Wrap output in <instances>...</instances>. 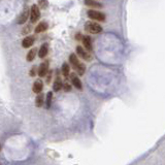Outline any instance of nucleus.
<instances>
[{
	"label": "nucleus",
	"mask_w": 165,
	"mask_h": 165,
	"mask_svg": "<svg viewBox=\"0 0 165 165\" xmlns=\"http://www.w3.org/2000/svg\"><path fill=\"white\" fill-rule=\"evenodd\" d=\"M28 17H29V13H28V10H24L23 13L20 15L19 19H18V24H24L25 22L27 21Z\"/></svg>",
	"instance_id": "obj_14"
},
{
	"label": "nucleus",
	"mask_w": 165,
	"mask_h": 165,
	"mask_svg": "<svg viewBox=\"0 0 165 165\" xmlns=\"http://www.w3.org/2000/svg\"><path fill=\"white\" fill-rule=\"evenodd\" d=\"M85 30H86L88 33L98 34L102 31V27L99 24H97V23L89 21L85 24Z\"/></svg>",
	"instance_id": "obj_2"
},
{
	"label": "nucleus",
	"mask_w": 165,
	"mask_h": 165,
	"mask_svg": "<svg viewBox=\"0 0 165 165\" xmlns=\"http://www.w3.org/2000/svg\"><path fill=\"white\" fill-rule=\"evenodd\" d=\"M48 71H49V62L44 61L39 65V68L37 69V75H39V78H44V76L47 75Z\"/></svg>",
	"instance_id": "obj_6"
},
{
	"label": "nucleus",
	"mask_w": 165,
	"mask_h": 165,
	"mask_svg": "<svg viewBox=\"0 0 165 165\" xmlns=\"http://www.w3.org/2000/svg\"><path fill=\"white\" fill-rule=\"evenodd\" d=\"M71 82H72V85L75 86L76 89H79V90H82V82H81V79H79L78 76H76L75 73H72L71 75Z\"/></svg>",
	"instance_id": "obj_10"
},
{
	"label": "nucleus",
	"mask_w": 165,
	"mask_h": 165,
	"mask_svg": "<svg viewBox=\"0 0 165 165\" xmlns=\"http://www.w3.org/2000/svg\"><path fill=\"white\" fill-rule=\"evenodd\" d=\"M33 44H34V37H33V36H27V37H25L24 39H23V41H22V45H23V48H25V49L30 48Z\"/></svg>",
	"instance_id": "obj_9"
},
{
	"label": "nucleus",
	"mask_w": 165,
	"mask_h": 165,
	"mask_svg": "<svg viewBox=\"0 0 165 165\" xmlns=\"http://www.w3.org/2000/svg\"><path fill=\"white\" fill-rule=\"evenodd\" d=\"M29 17H30V21L31 23H35L37 22L39 18H40V10H39V7L36 4H33L31 6L30 13H29Z\"/></svg>",
	"instance_id": "obj_4"
},
{
	"label": "nucleus",
	"mask_w": 165,
	"mask_h": 165,
	"mask_svg": "<svg viewBox=\"0 0 165 165\" xmlns=\"http://www.w3.org/2000/svg\"><path fill=\"white\" fill-rule=\"evenodd\" d=\"M48 52H49V45H48V44H44L40 47L39 52H38L39 58H44V57L48 55Z\"/></svg>",
	"instance_id": "obj_11"
},
{
	"label": "nucleus",
	"mask_w": 165,
	"mask_h": 165,
	"mask_svg": "<svg viewBox=\"0 0 165 165\" xmlns=\"http://www.w3.org/2000/svg\"><path fill=\"white\" fill-rule=\"evenodd\" d=\"M87 15L90 19L95 20V21H98V22L105 21V15L103 13H101V11H98L95 10H88Z\"/></svg>",
	"instance_id": "obj_3"
},
{
	"label": "nucleus",
	"mask_w": 165,
	"mask_h": 165,
	"mask_svg": "<svg viewBox=\"0 0 165 165\" xmlns=\"http://www.w3.org/2000/svg\"><path fill=\"white\" fill-rule=\"evenodd\" d=\"M51 78H52V71L49 72V75H48V78H47V82H50Z\"/></svg>",
	"instance_id": "obj_25"
},
{
	"label": "nucleus",
	"mask_w": 165,
	"mask_h": 165,
	"mask_svg": "<svg viewBox=\"0 0 165 165\" xmlns=\"http://www.w3.org/2000/svg\"><path fill=\"white\" fill-rule=\"evenodd\" d=\"M76 53H78V55L81 57L82 59H84V60H86V61H91V59H92V57H91L89 52L85 50L84 48H82L81 45H78V47H76Z\"/></svg>",
	"instance_id": "obj_5"
},
{
	"label": "nucleus",
	"mask_w": 165,
	"mask_h": 165,
	"mask_svg": "<svg viewBox=\"0 0 165 165\" xmlns=\"http://www.w3.org/2000/svg\"><path fill=\"white\" fill-rule=\"evenodd\" d=\"M62 87H63V82H61V79L59 78V76H57V79H55V82H54L53 89H54V91L58 92V91H60L62 89Z\"/></svg>",
	"instance_id": "obj_12"
},
{
	"label": "nucleus",
	"mask_w": 165,
	"mask_h": 165,
	"mask_svg": "<svg viewBox=\"0 0 165 165\" xmlns=\"http://www.w3.org/2000/svg\"><path fill=\"white\" fill-rule=\"evenodd\" d=\"M82 44H84V47L86 48V51H88V52L92 51V41H91V38L89 35L82 36Z\"/></svg>",
	"instance_id": "obj_8"
},
{
	"label": "nucleus",
	"mask_w": 165,
	"mask_h": 165,
	"mask_svg": "<svg viewBox=\"0 0 165 165\" xmlns=\"http://www.w3.org/2000/svg\"><path fill=\"white\" fill-rule=\"evenodd\" d=\"M42 89H44V82H42L41 79H36L33 84V87H32V90L33 92L35 94H39L41 93Z\"/></svg>",
	"instance_id": "obj_7"
},
{
	"label": "nucleus",
	"mask_w": 165,
	"mask_h": 165,
	"mask_svg": "<svg viewBox=\"0 0 165 165\" xmlns=\"http://www.w3.org/2000/svg\"><path fill=\"white\" fill-rule=\"evenodd\" d=\"M85 4L90 7H102V4L97 2L96 0H85Z\"/></svg>",
	"instance_id": "obj_15"
},
{
	"label": "nucleus",
	"mask_w": 165,
	"mask_h": 165,
	"mask_svg": "<svg viewBox=\"0 0 165 165\" xmlns=\"http://www.w3.org/2000/svg\"><path fill=\"white\" fill-rule=\"evenodd\" d=\"M52 99H53V93L48 92L47 94V99H45V105H47V109H50L51 104H52Z\"/></svg>",
	"instance_id": "obj_19"
},
{
	"label": "nucleus",
	"mask_w": 165,
	"mask_h": 165,
	"mask_svg": "<svg viewBox=\"0 0 165 165\" xmlns=\"http://www.w3.org/2000/svg\"><path fill=\"white\" fill-rule=\"evenodd\" d=\"M62 88L64 89V91H70V86H69L68 84H64Z\"/></svg>",
	"instance_id": "obj_23"
},
{
	"label": "nucleus",
	"mask_w": 165,
	"mask_h": 165,
	"mask_svg": "<svg viewBox=\"0 0 165 165\" xmlns=\"http://www.w3.org/2000/svg\"><path fill=\"white\" fill-rule=\"evenodd\" d=\"M30 30H31V26H30V25H28V26H26V28H25V29H23L22 33H23V34H28Z\"/></svg>",
	"instance_id": "obj_21"
},
{
	"label": "nucleus",
	"mask_w": 165,
	"mask_h": 165,
	"mask_svg": "<svg viewBox=\"0 0 165 165\" xmlns=\"http://www.w3.org/2000/svg\"><path fill=\"white\" fill-rule=\"evenodd\" d=\"M49 5V2L48 0H38V7L42 8V10H45Z\"/></svg>",
	"instance_id": "obj_20"
},
{
	"label": "nucleus",
	"mask_w": 165,
	"mask_h": 165,
	"mask_svg": "<svg viewBox=\"0 0 165 165\" xmlns=\"http://www.w3.org/2000/svg\"><path fill=\"white\" fill-rule=\"evenodd\" d=\"M36 53H37V49H32V50H30L29 52H28L27 57H26L27 61H28V62L33 61L34 58H35V56H36Z\"/></svg>",
	"instance_id": "obj_17"
},
{
	"label": "nucleus",
	"mask_w": 165,
	"mask_h": 165,
	"mask_svg": "<svg viewBox=\"0 0 165 165\" xmlns=\"http://www.w3.org/2000/svg\"><path fill=\"white\" fill-rule=\"evenodd\" d=\"M47 29H48V24L45 22H41L36 26L34 31H35V33H41V32H44Z\"/></svg>",
	"instance_id": "obj_13"
},
{
	"label": "nucleus",
	"mask_w": 165,
	"mask_h": 165,
	"mask_svg": "<svg viewBox=\"0 0 165 165\" xmlns=\"http://www.w3.org/2000/svg\"><path fill=\"white\" fill-rule=\"evenodd\" d=\"M35 104L37 107L42 106V104H44V94L42 93L37 94V97L35 99Z\"/></svg>",
	"instance_id": "obj_18"
},
{
	"label": "nucleus",
	"mask_w": 165,
	"mask_h": 165,
	"mask_svg": "<svg viewBox=\"0 0 165 165\" xmlns=\"http://www.w3.org/2000/svg\"><path fill=\"white\" fill-rule=\"evenodd\" d=\"M36 75V66H33L30 70V76H35Z\"/></svg>",
	"instance_id": "obj_22"
},
{
	"label": "nucleus",
	"mask_w": 165,
	"mask_h": 165,
	"mask_svg": "<svg viewBox=\"0 0 165 165\" xmlns=\"http://www.w3.org/2000/svg\"><path fill=\"white\" fill-rule=\"evenodd\" d=\"M75 38L78 39V40H81V39H82V35L81 33H78V34L75 35Z\"/></svg>",
	"instance_id": "obj_24"
},
{
	"label": "nucleus",
	"mask_w": 165,
	"mask_h": 165,
	"mask_svg": "<svg viewBox=\"0 0 165 165\" xmlns=\"http://www.w3.org/2000/svg\"><path fill=\"white\" fill-rule=\"evenodd\" d=\"M69 61L70 64L72 65V68L75 70H76V72L79 73V75H82L86 71V66L84 64L81 63V61L79 60V58L76 57L75 54H71L69 56Z\"/></svg>",
	"instance_id": "obj_1"
},
{
	"label": "nucleus",
	"mask_w": 165,
	"mask_h": 165,
	"mask_svg": "<svg viewBox=\"0 0 165 165\" xmlns=\"http://www.w3.org/2000/svg\"><path fill=\"white\" fill-rule=\"evenodd\" d=\"M69 72H70V67L67 63H63L62 65V75L65 79H67L69 76Z\"/></svg>",
	"instance_id": "obj_16"
}]
</instances>
